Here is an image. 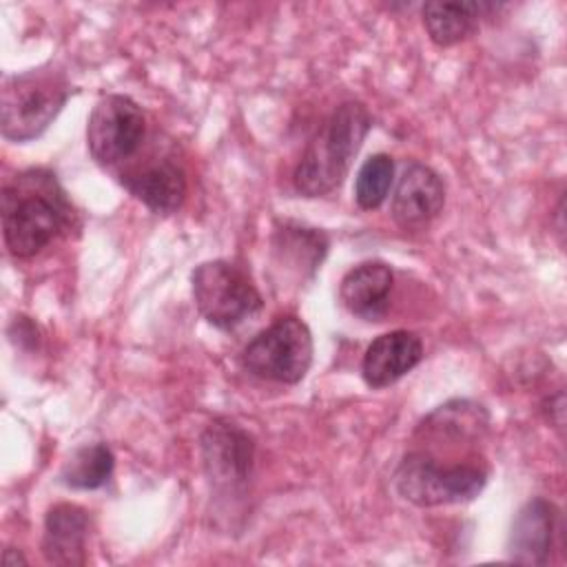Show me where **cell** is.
<instances>
[{
  "instance_id": "1",
  "label": "cell",
  "mask_w": 567,
  "mask_h": 567,
  "mask_svg": "<svg viewBox=\"0 0 567 567\" xmlns=\"http://www.w3.org/2000/svg\"><path fill=\"white\" fill-rule=\"evenodd\" d=\"M73 206L55 175L42 168L20 173L2 188V235L11 257L29 259L73 226Z\"/></svg>"
},
{
  "instance_id": "2",
  "label": "cell",
  "mask_w": 567,
  "mask_h": 567,
  "mask_svg": "<svg viewBox=\"0 0 567 567\" xmlns=\"http://www.w3.org/2000/svg\"><path fill=\"white\" fill-rule=\"evenodd\" d=\"M372 128V115L359 100L341 102L308 142L295 173V190L303 197H323L348 177L363 140Z\"/></svg>"
},
{
  "instance_id": "3",
  "label": "cell",
  "mask_w": 567,
  "mask_h": 567,
  "mask_svg": "<svg viewBox=\"0 0 567 567\" xmlns=\"http://www.w3.org/2000/svg\"><path fill=\"white\" fill-rule=\"evenodd\" d=\"M69 95V75L53 62L7 75L0 89L2 137L18 144L40 137L60 115Z\"/></svg>"
},
{
  "instance_id": "4",
  "label": "cell",
  "mask_w": 567,
  "mask_h": 567,
  "mask_svg": "<svg viewBox=\"0 0 567 567\" xmlns=\"http://www.w3.org/2000/svg\"><path fill=\"white\" fill-rule=\"evenodd\" d=\"M396 494L416 507L461 505L487 485V470L476 463H441L427 452H408L394 470Z\"/></svg>"
},
{
  "instance_id": "5",
  "label": "cell",
  "mask_w": 567,
  "mask_h": 567,
  "mask_svg": "<svg viewBox=\"0 0 567 567\" xmlns=\"http://www.w3.org/2000/svg\"><path fill=\"white\" fill-rule=\"evenodd\" d=\"M197 312L217 330H235L264 308L250 275L230 259H208L190 272Z\"/></svg>"
},
{
  "instance_id": "6",
  "label": "cell",
  "mask_w": 567,
  "mask_h": 567,
  "mask_svg": "<svg viewBox=\"0 0 567 567\" xmlns=\"http://www.w3.org/2000/svg\"><path fill=\"white\" fill-rule=\"evenodd\" d=\"M312 352L308 323L295 315H284L246 343L241 368L261 381L295 385L308 374Z\"/></svg>"
},
{
  "instance_id": "7",
  "label": "cell",
  "mask_w": 567,
  "mask_h": 567,
  "mask_svg": "<svg viewBox=\"0 0 567 567\" xmlns=\"http://www.w3.org/2000/svg\"><path fill=\"white\" fill-rule=\"evenodd\" d=\"M204 474L219 496H244L255 467V439L230 416L213 419L202 436Z\"/></svg>"
},
{
  "instance_id": "8",
  "label": "cell",
  "mask_w": 567,
  "mask_h": 567,
  "mask_svg": "<svg viewBox=\"0 0 567 567\" xmlns=\"http://www.w3.org/2000/svg\"><path fill=\"white\" fill-rule=\"evenodd\" d=\"M146 135V115L142 106L122 93L100 97L86 122V146L93 162L113 168L131 159Z\"/></svg>"
},
{
  "instance_id": "9",
  "label": "cell",
  "mask_w": 567,
  "mask_h": 567,
  "mask_svg": "<svg viewBox=\"0 0 567 567\" xmlns=\"http://www.w3.org/2000/svg\"><path fill=\"white\" fill-rule=\"evenodd\" d=\"M445 206L443 177L423 162H408L396 179L390 215L394 224L405 233L425 230Z\"/></svg>"
},
{
  "instance_id": "10",
  "label": "cell",
  "mask_w": 567,
  "mask_h": 567,
  "mask_svg": "<svg viewBox=\"0 0 567 567\" xmlns=\"http://www.w3.org/2000/svg\"><path fill=\"white\" fill-rule=\"evenodd\" d=\"M328 248L330 239L323 230L284 219L275 224L270 237V261L284 279L303 284L321 268Z\"/></svg>"
},
{
  "instance_id": "11",
  "label": "cell",
  "mask_w": 567,
  "mask_h": 567,
  "mask_svg": "<svg viewBox=\"0 0 567 567\" xmlns=\"http://www.w3.org/2000/svg\"><path fill=\"white\" fill-rule=\"evenodd\" d=\"M558 532V509L551 501L534 496L514 514L507 536V558L520 565H547Z\"/></svg>"
},
{
  "instance_id": "12",
  "label": "cell",
  "mask_w": 567,
  "mask_h": 567,
  "mask_svg": "<svg viewBox=\"0 0 567 567\" xmlns=\"http://www.w3.org/2000/svg\"><path fill=\"white\" fill-rule=\"evenodd\" d=\"M423 361V341L412 330L379 334L363 354L361 377L368 388L381 390L396 383Z\"/></svg>"
},
{
  "instance_id": "13",
  "label": "cell",
  "mask_w": 567,
  "mask_h": 567,
  "mask_svg": "<svg viewBox=\"0 0 567 567\" xmlns=\"http://www.w3.org/2000/svg\"><path fill=\"white\" fill-rule=\"evenodd\" d=\"M122 186L157 215H173L186 199V173L171 157H155L140 168L120 173Z\"/></svg>"
},
{
  "instance_id": "14",
  "label": "cell",
  "mask_w": 567,
  "mask_h": 567,
  "mask_svg": "<svg viewBox=\"0 0 567 567\" xmlns=\"http://www.w3.org/2000/svg\"><path fill=\"white\" fill-rule=\"evenodd\" d=\"M392 284V266L379 259H368L343 275L339 284V301L350 315L363 321H381L390 310Z\"/></svg>"
},
{
  "instance_id": "15",
  "label": "cell",
  "mask_w": 567,
  "mask_h": 567,
  "mask_svg": "<svg viewBox=\"0 0 567 567\" xmlns=\"http://www.w3.org/2000/svg\"><path fill=\"white\" fill-rule=\"evenodd\" d=\"M91 516L75 503H55L44 516L42 556L49 565L80 567L86 563Z\"/></svg>"
},
{
  "instance_id": "16",
  "label": "cell",
  "mask_w": 567,
  "mask_h": 567,
  "mask_svg": "<svg viewBox=\"0 0 567 567\" xmlns=\"http://www.w3.org/2000/svg\"><path fill=\"white\" fill-rule=\"evenodd\" d=\"M494 9L489 2H447V0H432L421 7L423 27L427 38L445 49L463 42L472 31H476L478 20Z\"/></svg>"
},
{
  "instance_id": "17",
  "label": "cell",
  "mask_w": 567,
  "mask_h": 567,
  "mask_svg": "<svg viewBox=\"0 0 567 567\" xmlns=\"http://www.w3.org/2000/svg\"><path fill=\"white\" fill-rule=\"evenodd\" d=\"M489 425V414L481 403L467 399H452L439 405L421 423L432 436H445L450 441H476Z\"/></svg>"
},
{
  "instance_id": "18",
  "label": "cell",
  "mask_w": 567,
  "mask_h": 567,
  "mask_svg": "<svg viewBox=\"0 0 567 567\" xmlns=\"http://www.w3.org/2000/svg\"><path fill=\"white\" fill-rule=\"evenodd\" d=\"M115 456L106 443H86L71 452L60 470V481L71 489L104 487L113 474Z\"/></svg>"
},
{
  "instance_id": "19",
  "label": "cell",
  "mask_w": 567,
  "mask_h": 567,
  "mask_svg": "<svg viewBox=\"0 0 567 567\" xmlns=\"http://www.w3.org/2000/svg\"><path fill=\"white\" fill-rule=\"evenodd\" d=\"M394 159L388 153L370 155L354 177V202L361 210H377L390 195Z\"/></svg>"
},
{
  "instance_id": "20",
  "label": "cell",
  "mask_w": 567,
  "mask_h": 567,
  "mask_svg": "<svg viewBox=\"0 0 567 567\" xmlns=\"http://www.w3.org/2000/svg\"><path fill=\"white\" fill-rule=\"evenodd\" d=\"M2 563H4L7 567H11V565H27V558L22 556V551H18V549H13V547H7V549L2 551Z\"/></svg>"
}]
</instances>
